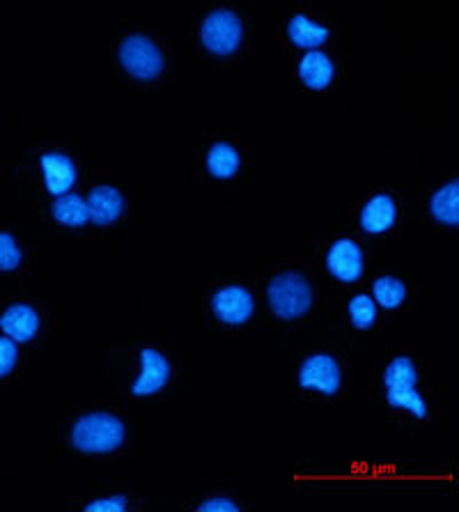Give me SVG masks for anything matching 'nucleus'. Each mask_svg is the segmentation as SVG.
I'll return each mask as SVG.
<instances>
[{
	"label": "nucleus",
	"instance_id": "9b49d317",
	"mask_svg": "<svg viewBox=\"0 0 459 512\" xmlns=\"http://www.w3.org/2000/svg\"><path fill=\"white\" fill-rule=\"evenodd\" d=\"M0 331L14 343H28L40 331V315L28 304H14L0 315Z\"/></svg>",
	"mask_w": 459,
	"mask_h": 512
},
{
	"label": "nucleus",
	"instance_id": "39448f33",
	"mask_svg": "<svg viewBox=\"0 0 459 512\" xmlns=\"http://www.w3.org/2000/svg\"><path fill=\"white\" fill-rule=\"evenodd\" d=\"M342 384V370L329 354H315L301 363L299 386L303 391H317L322 395H336Z\"/></svg>",
	"mask_w": 459,
	"mask_h": 512
},
{
	"label": "nucleus",
	"instance_id": "5701e85b",
	"mask_svg": "<svg viewBox=\"0 0 459 512\" xmlns=\"http://www.w3.org/2000/svg\"><path fill=\"white\" fill-rule=\"evenodd\" d=\"M19 361V349L12 338L3 336L0 338V377H7L10 372L17 368Z\"/></svg>",
	"mask_w": 459,
	"mask_h": 512
},
{
	"label": "nucleus",
	"instance_id": "20e7f679",
	"mask_svg": "<svg viewBox=\"0 0 459 512\" xmlns=\"http://www.w3.org/2000/svg\"><path fill=\"white\" fill-rule=\"evenodd\" d=\"M120 62L138 81H154L163 72L161 49L145 35H129L120 44Z\"/></svg>",
	"mask_w": 459,
	"mask_h": 512
},
{
	"label": "nucleus",
	"instance_id": "f8f14e48",
	"mask_svg": "<svg viewBox=\"0 0 459 512\" xmlns=\"http://www.w3.org/2000/svg\"><path fill=\"white\" fill-rule=\"evenodd\" d=\"M398 221V207H395V200L386 193L381 196H372L368 203H365L361 212V228L370 235H379V232H386L395 226Z\"/></svg>",
	"mask_w": 459,
	"mask_h": 512
},
{
	"label": "nucleus",
	"instance_id": "f257e3e1",
	"mask_svg": "<svg viewBox=\"0 0 459 512\" xmlns=\"http://www.w3.org/2000/svg\"><path fill=\"white\" fill-rule=\"evenodd\" d=\"M72 444L81 453H113L124 444V423L118 416L97 411L74 423Z\"/></svg>",
	"mask_w": 459,
	"mask_h": 512
},
{
	"label": "nucleus",
	"instance_id": "412c9836",
	"mask_svg": "<svg viewBox=\"0 0 459 512\" xmlns=\"http://www.w3.org/2000/svg\"><path fill=\"white\" fill-rule=\"evenodd\" d=\"M349 320H352L354 329L368 331L372 324L377 322L375 299L368 297V294H356V297L349 301Z\"/></svg>",
	"mask_w": 459,
	"mask_h": 512
},
{
	"label": "nucleus",
	"instance_id": "f3484780",
	"mask_svg": "<svg viewBox=\"0 0 459 512\" xmlns=\"http://www.w3.org/2000/svg\"><path fill=\"white\" fill-rule=\"evenodd\" d=\"M239 152L230 143H214L207 152V170L216 180H230L239 170Z\"/></svg>",
	"mask_w": 459,
	"mask_h": 512
},
{
	"label": "nucleus",
	"instance_id": "a211bd4d",
	"mask_svg": "<svg viewBox=\"0 0 459 512\" xmlns=\"http://www.w3.org/2000/svg\"><path fill=\"white\" fill-rule=\"evenodd\" d=\"M386 400L393 409H404L409 411L411 416L416 418H425L427 416V405L425 400L420 398V393L416 391L414 384H402V386H391L386 389Z\"/></svg>",
	"mask_w": 459,
	"mask_h": 512
},
{
	"label": "nucleus",
	"instance_id": "1a4fd4ad",
	"mask_svg": "<svg viewBox=\"0 0 459 512\" xmlns=\"http://www.w3.org/2000/svg\"><path fill=\"white\" fill-rule=\"evenodd\" d=\"M44 186L51 196H65L72 193V186L76 184V166L74 161L62 152H46L40 159Z\"/></svg>",
	"mask_w": 459,
	"mask_h": 512
},
{
	"label": "nucleus",
	"instance_id": "6ab92c4d",
	"mask_svg": "<svg viewBox=\"0 0 459 512\" xmlns=\"http://www.w3.org/2000/svg\"><path fill=\"white\" fill-rule=\"evenodd\" d=\"M372 299H375L381 308L393 310L407 299V287H404V283L398 281V278L381 276L372 283Z\"/></svg>",
	"mask_w": 459,
	"mask_h": 512
},
{
	"label": "nucleus",
	"instance_id": "ddd939ff",
	"mask_svg": "<svg viewBox=\"0 0 459 512\" xmlns=\"http://www.w3.org/2000/svg\"><path fill=\"white\" fill-rule=\"evenodd\" d=\"M333 74H336V67L324 51H308L299 62V79L310 90L329 88Z\"/></svg>",
	"mask_w": 459,
	"mask_h": 512
},
{
	"label": "nucleus",
	"instance_id": "dca6fc26",
	"mask_svg": "<svg viewBox=\"0 0 459 512\" xmlns=\"http://www.w3.org/2000/svg\"><path fill=\"white\" fill-rule=\"evenodd\" d=\"M51 214L60 226L67 228H83L85 223H90L88 205H85V200L81 196H76V193H65V196L56 198V203L51 207Z\"/></svg>",
	"mask_w": 459,
	"mask_h": 512
},
{
	"label": "nucleus",
	"instance_id": "7ed1b4c3",
	"mask_svg": "<svg viewBox=\"0 0 459 512\" xmlns=\"http://www.w3.org/2000/svg\"><path fill=\"white\" fill-rule=\"evenodd\" d=\"M202 46L214 56H232L244 40V26L235 12L230 10H216L207 14L200 28Z\"/></svg>",
	"mask_w": 459,
	"mask_h": 512
},
{
	"label": "nucleus",
	"instance_id": "2eb2a0df",
	"mask_svg": "<svg viewBox=\"0 0 459 512\" xmlns=\"http://www.w3.org/2000/svg\"><path fill=\"white\" fill-rule=\"evenodd\" d=\"M430 212L443 226H459V182L443 184L430 198Z\"/></svg>",
	"mask_w": 459,
	"mask_h": 512
},
{
	"label": "nucleus",
	"instance_id": "4be33fe9",
	"mask_svg": "<svg viewBox=\"0 0 459 512\" xmlns=\"http://www.w3.org/2000/svg\"><path fill=\"white\" fill-rule=\"evenodd\" d=\"M21 248L10 232H0V271H14L21 265Z\"/></svg>",
	"mask_w": 459,
	"mask_h": 512
},
{
	"label": "nucleus",
	"instance_id": "423d86ee",
	"mask_svg": "<svg viewBox=\"0 0 459 512\" xmlns=\"http://www.w3.org/2000/svg\"><path fill=\"white\" fill-rule=\"evenodd\" d=\"M255 299L253 294L241 285H225L214 292L212 297V313L219 317L223 324H244L253 317Z\"/></svg>",
	"mask_w": 459,
	"mask_h": 512
},
{
	"label": "nucleus",
	"instance_id": "4468645a",
	"mask_svg": "<svg viewBox=\"0 0 459 512\" xmlns=\"http://www.w3.org/2000/svg\"><path fill=\"white\" fill-rule=\"evenodd\" d=\"M287 37L303 51H320V46L329 40V28L310 21L306 14H294L287 23Z\"/></svg>",
	"mask_w": 459,
	"mask_h": 512
},
{
	"label": "nucleus",
	"instance_id": "6e6552de",
	"mask_svg": "<svg viewBox=\"0 0 459 512\" xmlns=\"http://www.w3.org/2000/svg\"><path fill=\"white\" fill-rule=\"evenodd\" d=\"M170 379V361L161 352L152 347H145L140 352V375L134 384H131V393L138 398L145 395L159 393Z\"/></svg>",
	"mask_w": 459,
	"mask_h": 512
},
{
	"label": "nucleus",
	"instance_id": "f03ea898",
	"mask_svg": "<svg viewBox=\"0 0 459 512\" xmlns=\"http://www.w3.org/2000/svg\"><path fill=\"white\" fill-rule=\"evenodd\" d=\"M269 306L280 320H297L313 306V287L297 271H283L271 278L267 287Z\"/></svg>",
	"mask_w": 459,
	"mask_h": 512
},
{
	"label": "nucleus",
	"instance_id": "aec40b11",
	"mask_svg": "<svg viewBox=\"0 0 459 512\" xmlns=\"http://www.w3.org/2000/svg\"><path fill=\"white\" fill-rule=\"evenodd\" d=\"M384 384L386 389H391V386H402V384L416 386L418 384L416 363L411 361L409 356H398V359H393L384 370Z\"/></svg>",
	"mask_w": 459,
	"mask_h": 512
},
{
	"label": "nucleus",
	"instance_id": "0eeeda50",
	"mask_svg": "<svg viewBox=\"0 0 459 512\" xmlns=\"http://www.w3.org/2000/svg\"><path fill=\"white\" fill-rule=\"evenodd\" d=\"M326 269L340 283H356L363 276V251L352 239H338L326 253Z\"/></svg>",
	"mask_w": 459,
	"mask_h": 512
},
{
	"label": "nucleus",
	"instance_id": "b1692460",
	"mask_svg": "<svg viewBox=\"0 0 459 512\" xmlns=\"http://www.w3.org/2000/svg\"><path fill=\"white\" fill-rule=\"evenodd\" d=\"M127 510V496L113 494L104 496V499H97L85 506V512H124Z\"/></svg>",
	"mask_w": 459,
	"mask_h": 512
},
{
	"label": "nucleus",
	"instance_id": "9d476101",
	"mask_svg": "<svg viewBox=\"0 0 459 512\" xmlns=\"http://www.w3.org/2000/svg\"><path fill=\"white\" fill-rule=\"evenodd\" d=\"M85 205H88V216L95 226H111L124 214V196L108 184L95 186L85 198Z\"/></svg>",
	"mask_w": 459,
	"mask_h": 512
},
{
	"label": "nucleus",
	"instance_id": "393cba45",
	"mask_svg": "<svg viewBox=\"0 0 459 512\" xmlns=\"http://www.w3.org/2000/svg\"><path fill=\"white\" fill-rule=\"evenodd\" d=\"M200 512H239V506L228 496H212V499L202 503Z\"/></svg>",
	"mask_w": 459,
	"mask_h": 512
}]
</instances>
